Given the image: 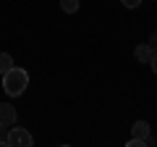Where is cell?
Here are the masks:
<instances>
[{"instance_id":"cell-1","label":"cell","mask_w":157,"mask_h":147,"mask_svg":"<svg viewBox=\"0 0 157 147\" xmlns=\"http://www.w3.org/2000/svg\"><path fill=\"white\" fill-rule=\"evenodd\" d=\"M26 84H29V74L24 71V68L13 66V68H8V71L3 74V89H6V95H11V97L24 95Z\"/></svg>"},{"instance_id":"cell-2","label":"cell","mask_w":157,"mask_h":147,"mask_svg":"<svg viewBox=\"0 0 157 147\" xmlns=\"http://www.w3.org/2000/svg\"><path fill=\"white\" fill-rule=\"evenodd\" d=\"M8 145H13V147H32L34 145V137L29 134L26 129H8Z\"/></svg>"},{"instance_id":"cell-3","label":"cell","mask_w":157,"mask_h":147,"mask_svg":"<svg viewBox=\"0 0 157 147\" xmlns=\"http://www.w3.org/2000/svg\"><path fill=\"white\" fill-rule=\"evenodd\" d=\"M0 124L16 126V108H13V105H8V102H3V105H0Z\"/></svg>"},{"instance_id":"cell-4","label":"cell","mask_w":157,"mask_h":147,"mask_svg":"<svg viewBox=\"0 0 157 147\" xmlns=\"http://www.w3.org/2000/svg\"><path fill=\"white\" fill-rule=\"evenodd\" d=\"M152 55H155V50H152L149 42H141V45H136V50H134V58H136L139 63H149Z\"/></svg>"},{"instance_id":"cell-5","label":"cell","mask_w":157,"mask_h":147,"mask_svg":"<svg viewBox=\"0 0 157 147\" xmlns=\"http://www.w3.org/2000/svg\"><path fill=\"white\" fill-rule=\"evenodd\" d=\"M131 131H134V137H139V139H147V137H149V124H147V121H136V124L131 126Z\"/></svg>"},{"instance_id":"cell-6","label":"cell","mask_w":157,"mask_h":147,"mask_svg":"<svg viewBox=\"0 0 157 147\" xmlns=\"http://www.w3.org/2000/svg\"><path fill=\"white\" fill-rule=\"evenodd\" d=\"M8 68H13V58L8 53H0V74H6Z\"/></svg>"},{"instance_id":"cell-7","label":"cell","mask_w":157,"mask_h":147,"mask_svg":"<svg viewBox=\"0 0 157 147\" xmlns=\"http://www.w3.org/2000/svg\"><path fill=\"white\" fill-rule=\"evenodd\" d=\"M60 8L66 13H76L78 11V0H60Z\"/></svg>"},{"instance_id":"cell-8","label":"cell","mask_w":157,"mask_h":147,"mask_svg":"<svg viewBox=\"0 0 157 147\" xmlns=\"http://www.w3.org/2000/svg\"><path fill=\"white\" fill-rule=\"evenodd\" d=\"M0 145H8V126L0 124Z\"/></svg>"},{"instance_id":"cell-9","label":"cell","mask_w":157,"mask_h":147,"mask_svg":"<svg viewBox=\"0 0 157 147\" xmlns=\"http://www.w3.org/2000/svg\"><path fill=\"white\" fill-rule=\"evenodd\" d=\"M121 3H123L126 8H139L141 6V0H121Z\"/></svg>"},{"instance_id":"cell-10","label":"cell","mask_w":157,"mask_h":147,"mask_svg":"<svg viewBox=\"0 0 157 147\" xmlns=\"http://www.w3.org/2000/svg\"><path fill=\"white\" fill-rule=\"evenodd\" d=\"M149 66H152V71H155V76H157V50H155V55H152V61H149Z\"/></svg>"},{"instance_id":"cell-11","label":"cell","mask_w":157,"mask_h":147,"mask_svg":"<svg viewBox=\"0 0 157 147\" xmlns=\"http://www.w3.org/2000/svg\"><path fill=\"white\" fill-rule=\"evenodd\" d=\"M149 45H152V50H157V32L149 37Z\"/></svg>"}]
</instances>
